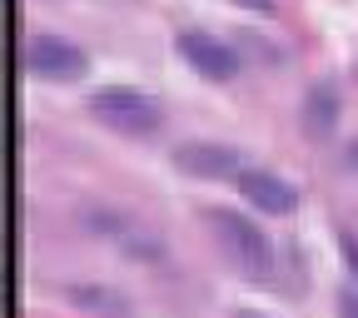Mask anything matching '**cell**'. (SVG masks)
I'll use <instances>...</instances> for the list:
<instances>
[{
  "instance_id": "7a4b0ae2",
  "label": "cell",
  "mask_w": 358,
  "mask_h": 318,
  "mask_svg": "<svg viewBox=\"0 0 358 318\" xmlns=\"http://www.w3.org/2000/svg\"><path fill=\"white\" fill-rule=\"evenodd\" d=\"M90 115H95L105 129L115 134H134V140H145V134L159 129V105L150 95H140V89L129 85H105L90 95Z\"/></svg>"
},
{
  "instance_id": "8fae6325",
  "label": "cell",
  "mask_w": 358,
  "mask_h": 318,
  "mask_svg": "<svg viewBox=\"0 0 358 318\" xmlns=\"http://www.w3.org/2000/svg\"><path fill=\"white\" fill-rule=\"evenodd\" d=\"M234 6H244V10H259V15H274V0H234Z\"/></svg>"
},
{
  "instance_id": "9c48e42d",
  "label": "cell",
  "mask_w": 358,
  "mask_h": 318,
  "mask_svg": "<svg viewBox=\"0 0 358 318\" xmlns=\"http://www.w3.org/2000/svg\"><path fill=\"white\" fill-rule=\"evenodd\" d=\"M338 244H343V263H348V274L358 279V239H353V234H338Z\"/></svg>"
},
{
  "instance_id": "5b68a950",
  "label": "cell",
  "mask_w": 358,
  "mask_h": 318,
  "mask_svg": "<svg viewBox=\"0 0 358 318\" xmlns=\"http://www.w3.org/2000/svg\"><path fill=\"white\" fill-rule=\"evenodd\" d=\"M174 164L194 179H229V174H239V150L234 145H209V140H185L174 150Z\"/></svg>"
},
{
  "instance_id": "3957f363",
  "label": "cell",
  "mask_w": 358,
  "mask_h": 318,
  "mask_svg": "<svg viewBox=\"0 0 358 318\" xmlns=\"http://www.w3.org/2000/svg\"><path fill=\"white\" fill-rule=\"evenodd\" d=\"M25 70L35 80H55V85H70L90 70V55L80 50L75 40H60V35H35L25 45Z\"/></svg>"
},
{
  "instance_id": "52a82bcc",
  "label": "cell",
  "mask_w": 358,
  "mask_h": 318,
  "mask_svg": "<svg viewBox=\"0 0 358 318\" xmlns=\"http://www.w3.org/2000/svg\"><path fill=\"white\" fill-rule=\"evenodd\" d=\"M338 115H343L338 85H329V80L308 85V95H303V105H299V120H303V134H308V140H329V134L338 129Z\"/></svg>"
},
{
  "instance_id": "30bf717a",
  "label": "cell",
  "mask_w": 358,
  "mask_h": 318,
  "mask_svg": "<svg viewBox=\"0 0 358 318\" xmlns=\"http://www.w3.org/2000/svg\"><path fill=\"white\" fill-rule=\"evenodd\" d=\"M338 313L343 318H358V294H338Z\"/></svg>"
},
{
  "instance_id": "8992f818",
  "label": "cell",
  "mask_w": 358,
  "mask_h": 318,
  "mask_svg": "<svg viewBox=\"0 0 358 318\" xmlns=\"http://www.w3.org/2000/svg\"><path fill=\"white\" fill-rule=\"evenodd\" d=\"M239 194L259 214H294V204H299L294 185H284V179L268 174V169H239Z\"/></svg>"
},
{
  "instance_id": "7c38bea8",
  "label": "cell",
  "mask_w": 358,
  "mask_h": 318,
  "mask_svg": "<svg viewBox=\"0 0 358 318\" xmlns=\"http://www.w3.org/2000/svg\"><path fill=\"white\" fill-rule=\"evenodd\" d=\"M229 318H268V313H259V308H234Z\"/></svg>"
},
{
  "instance_id": "6da1fadb",
  "label": "cell",
  "mask_w": 358,
  "mask_h": 318,
  "mask_svg": "<svg viewBox=\"0 0 358 318\" xmlns=\"http://www.w3.org/2000/svg\"><path fill=\"white\" fill-rule=\"evenodd\" d=\"M204 229L219 239L224 259H229L239 274L249 279H268V268H274V249H268V234L259 224H249V214H234V209H204Z\"/></svg>"
},
{
  "instance_id": "277c9868",
  "label": "cell",
  "mask_w": 358,
  "mask_h": 318,
  "mask_svg": "<svg viewBox=\"0 0 358 318\" xmlns=\"http://www.w3.org/2000/svg\"><path fill=\"white\" fill-rule=\"evenodd\" d=\"M174 50H179V60H185L194 75H204V80H214V85H229V80L239 75V55H234L224 40L204 35V30H179V35H174Z\"/></svg>"
},
{
  "instance_id": "ba28073f",
  "label": "cell",
  "mask_w": 358,
  "mask_h": 318,
  "mask_svg": "<svg viewBox=\"0 0 358 318\" xmlns=\"http://www.w3.org/2000/svg\"><path fill=\"white\" fill-rule=\"evenodd\" d=\"M65 298L75 303V308H85V313H100V318H124L129 313V303L120 298V294H110V289H100V284H65Z\"/></svg>"
}]
</instances>
